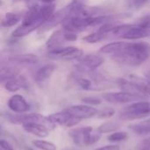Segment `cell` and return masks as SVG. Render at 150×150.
Segmentation results:
<instances>
[{"label": "cell", "mask_w": 150, "mask_h": 150, "mask_svg": "<svg viewBox=\"0 0 150 150\" xmlns=\"http://www.w3.org/2000/svg\"><path fill=\"white\" fill-rule=\"evenodd\" d=\"M99 52L110 55L112 59L120 64L137 67L150 57V44L145 41H116L103 46Z\"/></svg>", "instance_id": "cell-1"}, {"label": "cell", "mask_w": 150, "mask_h": 150, "mask_svg": "<svg viewBox=\"0 0 150 150\" xmlns=\"http://www.w3.org/2000/svg\"><path fill=\"white\" fill-rule=\"evenodd\" d=\"M54 4H35L30 7L21 25L12 32V37L22 38L40 28L54 13Z\"/></svg>", "instance_id": "cell-2"}, {"label": "cell", "mask_w": 150, "mask_h": 150, "mask_svg": "<svg viewBox=\"0 0 150 150\" xmlns=\"http://www.w3.org/2000/svg\"><path fill=\"white\" fill-rule=\"evenodd\" d=\"M86 7V0H72L66 6L54 12L52 17L40 28L39 33H45L53 29L69 17L71 14L83 11Z\"/></svg>", "instance_id": "cell-3"}, {"label": "cell", "mask_w": 150, "mask_h": 150, "mask_svg": "<svg viewBox=\"0 0 150 150\" xmlns=\"http://www.w3.org/2000/svg\"><path fill=\"white\" fill-rule=\"evenodd\" d=\"M96 11L87 10L86 7L80 11L75 12L68 17L62 24V28L70 32H81L88 26H93Z\"/></svg>", "instance_id": "cell-4"}, {"label": "cell", "mask_w": 150, "mask_h": 150, "mask_svg": "<svg viewBox=\"0 0 150 150\" xmlns=\"http://www.w3.org/2000/svg\"><path fill=\"white\" fill-rule=\"evenodd\" d=\"M117 37L127 40H140L150 35V29L140 24H120L112 32Z\"/></svg>", "instance_id": "cell-5"}, {"label": "cell", "mask_w": 150, "mask_h": 150, "mask_svg": "<svg viewBox=\"0 0 150 150\" xmlns=\"http://www.w3.org/2000/svg\"><path fill=\"white\" fill-rule=\"evenodd\" d=\"M100 134L98 131L93 133V128L91 127H80L69 132V136L73 142L79 147H87L94 144L100 139Z\"/></svg>", "instance_id": "cell-6"}, {"label": "cell", "mask_w": 150, "mask_h": 150, "mask_svg": "<svg viewBox=\"0 0 150 150\" xmlns=\"http://www.w3.org/2000/svg\"><path fill=\"white\" fill-rule=\"evenodd\" d=\"M150 115L149 102H137L124 108L120 113V119L122 120H134L146 118Z\"/></svg>", "instance_id": "cell-7"}, {"label": "cell", "mask_w": 150, "mask_h": 150, "mask_svg": "<svg viewBox=\"0 0 150 150\" xmlns=\"http://www.w3.org/2000/svg\"><path fill=\"white\" fill-rule=\"evenodd\" d=\"M47 55L54 59L72 61L78 60L81 56L83 55V52L75 47H58L48 49Z\"/></svg>", "instance_id": "cell-8"}, {"label": "cell", "mask_w": 150, "mask_h": 150, "mask_svg": "<svg viewBox=\"0 0 150 150\" xmlns=\"http://www.w3.org/2000/svg\"><path fill=\"white\" fill-rule=\"evenodd\" d=\"M8 120L13 124H21L22 126L28 123H38L47 127L49 129L54 127L48 120L47 117L38 113H31V114H24V115H9Z\"/></svg>", "instance_id": "cell-9"}, {"label": "cell", "mask_w": 150, "mask_h": 150, "mask_svg": "<svg viewBox=\"0 0 150 150\" xmlns=\"http://www.w3.org/2000/svg\"><path fill=\"white\" fill-rule=\"evenodd\" d=\"M77 39V35L74 32H70L65 29L55 31L47 40L46 45L48 49L62 47L63 43L76 41Z\"/></svg>", "instance_id": "cell-10"}, {"label": "cell", "mask_w": 150, "mask_h": 150, "mask_svg": "<svg viewBox=\"0 0 150 150\" xmlns=\"http://www.w3.org/2000/svg\"><path fill=\"white\" fill-rule=\"evenodd\" d=\"M104 57L97 54H88L81 56L78 59V65L76 66L77 69L94 71L98 67L104 63Z\"/></svg>", "instance_id": "cell-11"}, {"label": "cell", "mask_w": 150, "mask_h": 150, "mask_svg": "<svg viewBox=\"0 0 150 150\" xmlns=\"http://www.w3.org/2000/svg\"><path fill=\"white\" fill-rule=\"evenodd\" d=\"M102 98L109 102V103H112V104H125V103H128V102H133V101H136V100H142L140 98L125 92V91H120V92H108V93H105L102 95Z\"/></svg>", "instance_id": "cell-12"}, {"label": "cell", "mask_w": 150, "mask_h": 150, "mask_svg": "<svg viewBox=\"0 0 150 150\" xmlns=\"http://www.w3.org/2000/svg\"><path fill=\"white\" fill-rule=\"evenodd\" d=\"M72 116H75L80 120L84 119H90L94 116H96L98 112V111L92 107L91 105H73L68 109H66Z\"/></svg>", "instance_id": "cell-13"}, {"label": "cell", "mask_w": 150, "mask_h": 150, "mask_svg": "<svg viewBox=\"0 0 150 150\" xmlns=\"http://www.w3.org/2000/svg\"><path fill=\"white\" fill-rule=\"evenodd\" d=\"M117 84L122 91L133 94V95L140 98L141 99H145L148 97L138 85H136L134 83H133L129 79L120 78L117 80Z\"/></svg>", "instance_id": "cell-14"}, {"label": "cell", "mask_w": 150, "mask_h": 150, "mask_svg": "<svg viewBox=\"0 0 150 150\" xmlns=\"http://www.w3.org/2000/svg\"><path fill=\"white\" fill-rule=\"evenodd\" d=\"M8 107L14 112L23 113L30 109L29 104L21 95L16 94L11 96L8 100Z\"/></svg>", "instance_id": "cell-15"}, {"label": "cell", "mask_w": 150, "mask_h": 150, "mask_svg": "<svg viewBox=\"0 0 150 150\" xmlns=\"http://www.w3.org/2000/svg\"><path fill=\"white\" fill-rule=\"evenodd\" d=\"M9 62L12 64L18 65H34L39 62V58L33 54H22L11 56Z\"/></svg>", "instance_id": "cell-16"}, {"label": "cell", "mask_w": 150, "mask_h": 150, "mask_svg": "<svg viewBox=\"0 0 150 150\" xmlns=\"http://www.w3.org/2000/svg\"><path fill=\"white\" fill-rule=\"evenodd\" d=\"M54 70H55V65L45 64L35 71V73L33 75V78L38 83H43V82L47 81L52 76V74L54 73Z\"/></svg>", "instance_id": "cell-17"}, {"label": "cell", "mask_w": 150, "mask_h": 150, "mask_svg": "<svg viewBox=\"0 0 150 150\" xmlns=\"http://www.w3.org/2000/svg\"><path fill=\"white\" fill-rule=\"evenodd\" d=\"M25 132L33 134L38 137H47L49 134V128L42 124L38 123H28L22 126Z\"/></svg>", "instance_id": "cell-18"}, {"label": "cell", "mask_w": 150, "mask_h": 150, "mask_svg": "<svg viewBox=\"0 0 150 150\" xmlns=\"http://www.w3.org/2000/svg\"><path fill=\"white\" fill-rule=\"evenodd\" d=\"M47 117L48 120L54 126H63V127H65L67 122L69 120V119L71 117V114L65 109L62 112L52 113V114H50V115H48Z\"/></svg>", "instance_id": "cell-19"}, {"label": "cell", "mask_w": 150, "mask_h": 150, "mask_svg": "<svg viewBox=\"0 0 150 150\" xmlns=\"http://www.w3.org/2000/svg\"><path fill=\"white\" fill-rule=\"evenodd\" d=\"M4 83V88L10 92H16L18 90L25 88L26 86L25 79L23 76H18L15 78H12L9 81H6Z\"/></svg>", "instance_id": "cell-20"}, {"label": "cell", "mask_w": 150, "mask_h": 150, "mask_svg": "<svg viewBox=\"0 0 150 150\" xmlns=\"http://www.w3.org/2000/svg\"><path fill=\"white\" fill-rule=\"evenodd\" d=\"M18 76V69L13 66L10 65H4L1 66L0 70V79L2 83H5L12 78H15Z\"/></svg>", "instance_id": "cell-21"}, {"label": "cell", "mask_w": 150, "mask_h": 150, "mask_svg": "<svg viewBox=\"0 0 150 150\" xmlns=\"http://www.w3.org/2000/svg\"><path fill=\"white\" fill-rule=\"evenodd\" d=\"M127 79L138 85L147 96H150V79L148 77L144 78L136 75H129Z\"/></svg>", "instance_id": "cell-22"}, {"label": "cell", "mask_w": 150, "mask_h": 150, "mask_svg": "<svg viewBox=\"0 0 150 150\" xmlns=\"http://www.w3.org/2000/svg\"><path fill=\"white\" fill-rule=\"evenodd\" d=\"M21 19V15L14 12H7L3 17L1 21V26L4 28H9L17 25Z\"/></svg>", "instance_id": "cell-23"}, {"label": "cell", "mask_w": 150, "mask_h": 150, "mask_svg": "<svg viewBox=\"0 0 150 150\" xmlns=\"http://www.w3.org/2000/svg\"><path fill=\"white\" fill-rule=\"evenodd\" d=\"M129 128L137 134L145 135L150 134V119L144 120L138 124H133L129 126Z\"/></svg>", "instance_id": "cell-24"}, {"label": "cell", "mask_w": 150, "mask_h": 150, "mask_svg": "<svg viewBox=\"0 0 150 150\" xmlns=\"http://www.w3.org/2000/svg\"><path fill=\"white\" fill-rule=\"evenodd\" d=\"M33 144L40 150H56V146L53 142L44 140H34L33 141Z\"/></svg>", "instance_id": "cell-25"}, {"label": "cell", "mask_w": 150, "mask_h": 150, "mask_svg": "<svg viewBox=\"0 0 150 150\" xmlns=\"http://www.w3.org/2000/svg\"><path fill=\"white\" fill-rule=\"evenodd\" d=\"M120 125L117 124V123H113V122H108V123H105L103 125H101L98 128V132L99 134H106L109 132H113L116 131L118 129H120Z\"/></svg>", "instance_id": "cell-26"}, {"label": "cell", "mask_w": 150, "mask_h": 150, "mask_svg": "<svg viewBox=\"0 0 150 150\" xmlns=\"http://www.w3.org/2000/svg\"><path fill=\"white\" fill-rule=\"evenodd\" d=\"M105 37H106L105 34H103V33H100L98 32H96V33H91V34L83 37V40L84 41H86L87 43H97V42L104 40Z\"/></svg>", "instance_id": "cell-27"}, {"label": "cell", "mask_w": 150, "mask_h": 150, "mask_svg": "<svg viewBox=\"0 0 150 150\" xmlns=\"http://www.w3.org/2000/svg\"><path fill=\"white\" fill-rule=\"evenodd\" d=\"M128 138V134L127 132H115L108 136V141L111 142H120Z\"/></svg>", "instance_id": "cell-28"}, {"label": "cell", "mask_w": 150, "mask_h": 150, "mask_svg": "<svg viewBox=\"0 0 150 150\" xmlns=\"http://www.w3.org/2000/svg\"><path fill=\"white\" fill-rule=\"evenodd\" d=\"M115 114V111L113 109L111 108H107V109H104L102 111H98L97 117L99 119H108L112 117Z\"/></svg>", "instance_id": "cell-29"}, {"label": "cell", "mask_w": 150, "mask_h": 150, "mask_svg": "<svg viewBox=\"0 0 150 150\" xmlns=\"http://www.w3.org/2000/svg\"><path fill=\"white\" fill-rule=\"evenodd\" d=\"M82 102H83L85 105H98L101 104V99L95 97H87V98H83L82 99Z\"/></svg>", "instance_id": "cell-30"}, {"label": "cell", "mask_w": 150, "mask_h": 150, "mask_svg": "<svg viewBox=\"0 0 150 150\" xmlns=\"http://www.w3.org/2000/svg\"><path fill=\"white\" fill-rule=\"evenodd\" d=\"M81 120H80V119H78V118H76V117L71 115L69 120V121L67 122V124L65 125V127H72L77 125Z\"/></svg>", "instance_id": "cell-31"}, {"label": "cell", "mask_w": 150, "mask_h": 150, "mask_svg": "<svg viewBox=\"0 0 150 150\" xmlns=\"http://www.w3.org/2000/svg\"><path fill=\"white\" fill-rule=\"evenodd\" d=\"M138 150H150V138L144 139L140 143Z\"/></svg>", "instance_id": "cell-32"}, {"label": "cell", "mask_w": 150, "mask_h": 150, "mask_svg": "<svg viewBox=\"0 0 150 150\" xmlns=\"http://www.w3.org/2000/svg\"><path fill=\"white\" fill-rule=\"evenodd\" d=\"M0 146H1V149L3 150H13V148L11 147V145L5 140H1L0 142Z\"/></svg>", "instance_id": "cell-33"}, {"label": "cell", "mask_w": 150, "mask_h": 150, "mask_svg": "<svg viewBox=\"0 0 150 150\" xmlns=\"http://www.w3.org/2000/svg\"><path fill=\"white\" fill-rule=\"evenodd\" d=\"M96 150H120V148L118 145H108V146L101 147Z\"/></svg>", "instance_id": "cell-34"}, {"label": "cell", "mask_w": 150, "mask_h": 150, "mask_svg": "<svg viewBox=\"0 0 150 150\" xmlns=\"http://www.w3.org/2000/svg\"><path fill=\"white\" fill-rule=\"evenodd\" d=\"M134 1V4L137 7L142 6L143 4H145L149 0H133Z\"/></svg>", "instance_id": "cell-35"}, {"label": "cell", "mask_w": 150, "mask_h": 150, "mask_svg": "<svg viewBox=\"0 0 150 150\" xmlns=\"http://www.w3.org/2000/svg\"><path fill=\"white\" fill-rule=\"evenodd\" d=\"M40 1L42 4H53L55 0H39Z\"/></svg>", "instance_id": "cell-36"}, {"label": "cell", "mask_w": 150, "mask_h": 150, "mask_svg": "<svg viewBox=\"0 0 150 150\" xmlns=\"http://www.w3.org/2000/svg\"><path fill=\"white\" fill-rule=\"evenodd\" d=\"M62 150H78V149H76V148H73V147H67V148L62 149Z\"/></svg>", "instance_id": "cell-37"}, {"label": "cell", "mask_w": 150, "mask_h": 150, "mask_svg": "<svg viewBox=\"0 0 150 150\" xmlns=\"http://www.w3.org/2000/svg\"><path fill=\"white\" fill-rule=\"evenodd\" d=\"M1 150H3V149H1Z\"/></svg>", "instance_id": "cell-38"}]
</instances>
